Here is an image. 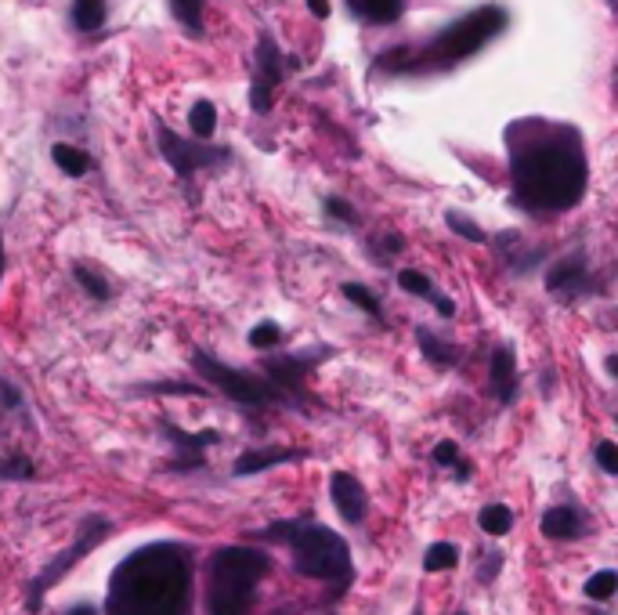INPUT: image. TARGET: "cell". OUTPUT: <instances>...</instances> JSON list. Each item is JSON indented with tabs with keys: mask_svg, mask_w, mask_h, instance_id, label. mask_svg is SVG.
Listing matches in <instances>:
<instances>
[{
	"mask_svg": "<svg viewBox=\"0 0 618 615\" xmlns=\"http://www.w3.org/2000/svg\"><path fill=\"white\" fill-rule=\"evenodd\" d=\"M351 15H359L362 22H373V26H384V22H395L401 11H406V0H348Z\"/></svg>",
	"mask_w": 618,
	"mask_h": 615,
	"instance_id": "obj_19",
	"label": "cell"
},
{
	"mask_svg": "<svg viewBox=\"0 0 618 615\" xmlns=\"http://www.w3.org/2000/svg\"><path fill=\"white\" fill-rule=\"evenodd\" d=\"M416 340H420V351H423V359L431 362V365H438V370H456V365H459V359H463V351H459L456 345H448V340L434 337V334H431V329H427V326H420V329H416Z\"/></svg>",
	"mask_w": 618,
	"mask_h": 615,
	"instance_id": "obj_18",
	"label": "cell"
},
{
	"mask_svg": "<svg viewBox=\"0 0 618 615\" xmlns=\"http://www.w3.org/2000/svg\"><path fill=\"white\" fill-rule=\"evenodd\" d=\"M326 355H333V348H315V351H301V355H271L265 362L268 381L276 384V392L282 398H287V406H301V402H307L304 381Z\"/></svg>",
	"mask_w": 618,
	"mask_h": 615,
	"instance_id": "obj_8",
	"label": "cell"
},
{
	"mask_svg": "<svg viewBox=\"0 0 618 615\" xmlns=\"http://www.w3.org/2000/svg\"><path fill=\"white\" fill-rule=\"evenodd\" d=\"M604 365H608L611 376H618V355H608V362H604Z\"/></svg>",
	"mask_w": 618,
	"mask_h": 615,
	"instance_id": "obj_37",
	"label": "cell"
},
{
	"mask_svg": "<svg viewBox=\"0 0 618 615\" xmlns=\"http://www.w3.org/2000/svg\"><path fill=\"white\" fill-rule=\"evenodd\" d=\"M69 615H94V612H91V608H73Z\"/></svg>",
	"mask_w": 618,
	"mask_h": 615,
	"instance_id": "obj_39",
	"label": "cell"
},
{
	"mask_svg": "<svg viewBox=\"0 0 618 615\" xmlns=\"http://www.w3.org/2000/svg\"><path fill=\"white\" fill-rule=\"evenodd\" d=\"M0 402H4L8 409H19V402H22L19 392H15V387H11L8 381H0Z\"/></svg>",
	"mask_w": 618,
	"mask_h": 615,
	"instance_id": "obj_35",
	"label": "cell"
},
{
	"mask_svg": "<svg viewBox=\"0 0 618 615\" xmlns=\"http://www.w3.org/2000/svg\"><path fill=\"white\" fill-rule=\"evenodd\" d=\"M188 127H193L196 141H207L213 135V127H218V109L210 102H196L193 113H188Z\"/></svg>",
	"mask_w": 618,
	"mask_h": 615,
	"instance_id": "obj_25",
	"label": "cell"
},
{
	"mask_svg": "<svg viewBox=\"0 0 618 615\" xmlns=\"http://www.w3.org/2000/svg\"><path fill=\"white\" fill-rule=\"evenodd\" d=\"M489 381H492V395L503 402V406H514L517 402V355L510 345H499L492 351Z\"/></svg>",
	"mask_w": 618,
	"mask_h": 615,
	"instance_id": "obj_13",
	"label": "cell"
},
{
	"mask_svg": "<svg viewBox=\"0 0 618 615\" xmlns=\"http://www.w3.org/2000/svg\"><path fill=\"white\" fill-rule=\"evenodd\" d=\"M412 615H423V612H420V608H416V612H412Z\"/></svg>",
	"mask_w": 618,
	"mask_h": 615,
	"instance_id": "obj_40",
	"label": "cell"
},
{
	"mask_svg": "<svg viewBox=\"0 0 618 615\" xmlns=\"http://www.w3.org/2000/svg\"><path fill=\"white\" fill-rule=\"evenodd\" d=\"M514 204L532 214H564L586 196L590 163L575 127L521 120L506 131Z\"/></svg>",
	"mask_w": 618,
	"mask_h": 615,
	"instance_id": "obj_1",
	"label": "cell"
},
{
	"mask_svg": "<svg viewBox=\"0 0 618 615\" xmlns=\"http://www.w3.org/2000/svg\"><path fill=\"white\" fill-rule=\"evenodd\" d=\"M73 279L80 282L83 290L91 293L94 301H105V298H109V282H105L102 276H94L88 265H77V268H73Z\"/></svg>",
	"mask_w": 618,
	"mask_h": 615,
	"instance_id": "obj_29",
	"label": "cell"
},
{
	"mask_svg": "<svg viewBox=\"0 0 618 615\" xmlns=\"http://www.w3.org/2000/svg\"><path fill=\"white\" fill-rule=\"evenodd\" d=\"M582 532H586V518H582L572 503H557L550 511L543 514V536L546 539H579Z\"/></svg>",
	"mask_w": 618,
	"mask_h": 615,
	"instance_id": "obj_16",
	"label": "cell"
},
{
	"mask_svg": "<svg viewBox=\"0 0 618 615\" xmlns=\"http://www.w3.org/2000/svg\"><path fill=\"white\" fill-rule=\"evenodd\" d=\"M546 290L561 301H572L582 298V293L593 290V279H590V265H586V254L572 251L568 257H561L550 271H546Z\"/></svg>",
	"mask_w": 618,
	"mask_h": 615,
	"instance_id": "obj_10",
	"label": "cell"
},
{
	"mask_svg": "<svg viewBox=\"0 0 618 615\" xmlns=\"http://www.w3.org/2000/svg\"><path fill=\"white\" fill-rule=\"evenodd\" d=\"M279 340H282V329L276 323H257L249 329V348H257V351H271Z\"/></svg>",
	"mask_w": 618,
	"mask_h": 615,
	"instance_id": "obj_31",
	"label": "cell"
},
{
	"mask_svg": "<svg viewBox=\"0 0 618 615\" xmlns=\"http://www.w3.org/2000/svg\"><path fill=\"white\" fill-rule=\"evenodd\" d=\"M478 525H481V532H489V536H506V532L514 529V511L503 503H489V507H481Z\"/></svg>",
	"mask_w": 618,
	"mask_h": 615,
	"instance_id": "obj_20",
	"label": "cell"
},
{
	"mask_svg": "<svg viewBox=\"0 0 618 615\" xmlns=\"http://www.w3.org/2000/svg\"><path fill=\"white\" fill-rule=\"evenodd\" d=\"M160 149H163L166 163L177 171V177H193L199 167H210V163L229 160V152H224V149H210V146H199V141H185V138H177L174 131H166V127H160Z\"/></svg>",
	"mask_w": 618,
	"mask_h": 615,
	"instance_id": "obj_9",
	"label": "cell"
},
{
	"mask_svg": "<svg viewBox=\"0 0 618 615\" xmlns=\"http://www.w3.org/2000/svg\"><path fill=\"white\" fill-rule=\"evenodd\" d=\"M73 19L80 30H98L105 22V0H77L73 4Z\"/></svg>",
	"mask_w": 618,
	"mask_h": 615,
	"instance_id": "obj_27",
	"label": "cell"
},
{
	"mask_svg": "<svg viewBox=\"0 0 618 615\" xmlns=\"http://www.w3.org/2000/svg\"><path fill=\"white\" fill-rule=\"evenodd\" d=\"M193 597V561L177 543H149L116 565L109 615H185Z\"/></svg>",
	"mask_w": 618,
	"mask_h": 615,
	"instance_id": "obj_2",
	"label": "cell"
},
{
	"mask_svg": "<svg viewBox=\"0 0 618 615\" xmlns=\"http://www.w3.org/2000/svg\"><path fill=\"white\" fill-rule=\"evenodd\" d=\"M398 287L406 290V293H412V298L427 301V304H431L434 312L442 315V318H453V315H456V301H453V298H445V293L438 290L434 282L423 276V271H416V268H401V271H398Z\"/></svg>",
	"mask_w": 618,
	"mask_h": 615,
	"instance_id": "obj_15",
	"label": "cell"
},
{
	"mask_svg": "<svg viewBox=\"0 0 618 615\" xmlns=\"http://www.w3.org/2000/svg\"><path fill=\"white\" fill-rule=\"evenodd\" d=\"M593 456H597V464L608 471V475H618V445L615 442H600Z\"/></svg>",
	"mask_w": 618,
	"mask_h": 615,
	"instance_id": "obj_34",
	"label": "cell"
},
{
	"mask_svg": "<svg viewBox=\"0 0 618 615\" xmlns=\"http://www.w3.org/2000/svg\"><path fill=\"white\" fill-rule=\"evenodd\" d=\"M174 15L182 19V26L188 30H199L203 26V0H171Z\"/></svg>",
	"mask_w": 618,
	"mask_h": 615,
	"instance_id": "obj_30",
	"label": "cell"
},
{
	"mask_svg": "<svg viewBox=\"0 0 618 615\" xmlns=\"http://www.w3.org/2000/svg\"><path fill=\"white\" fill-rule=\"evenodd\" d=\"M0 276H4V240H0Z\"/></svg>",
	"mask_w": 618,
	"mask_h": 615,
	"instance_id": "obj_38",
	"label": "cell"
},
{
	"mask_svg": "<svg viewBox=\"0 0 618 615\" xmlns=\"http://www.w3.org/2000/svg\"><path fill=\"white\" fill-rule=\"evenodd\" d=\"M499 30H506V11L503 8H478L470 15H463L448 30L438 33L434 40H427L416 55H384L380 66H387L390 73H412V69H453L463 58L478 55Z\"/></svg>",
	"mask_w": 618,
	"mask_h": 615,
	"instance_id": "obj_4",
	"label": "cell"
},
{
	"mask_svg": "<svg viewBox=\"0 0 618 615\" xmlns=\"http://www.w3.org/2000/svg\"><path fill=\"white\" fill-rule=\"evenodd\" d=\"M343 298H348L359 312H365L370 318H384V308H380V298L370 290L362 287V282H343Z\"/></svg>",
	"mask_w": 618,
	"mask_h": 615,
	"instance_id": "obj_24",
	"label": "cell"
},
{
	"mask_svg": "<svg viewBox=\"0 0 618 615\" xmlns=\"http://www.w3.org/2000/svg\"><path fill=\"white\" fill-rule=\"evenodd\" d=\"M166 439H171L177 449H182V456L171 460L174 471H193V467H203V449L213 445L221 439L218 431H199V434H185L182 428H174V423H163Z\"/></svg>",
	"mask_w": 618,
	"mask_h": 615,
	"instance_id": "obj_14",
	"label": "cell"
},
{
	"mask_svg": "<svg viewBox=\"0 0 618 615\" xmlns=\"http://www.w3.org/2000/svg\"><path fill=\"white\" fill-rule=\"evenodd\" d=\"M51 156H55V163L58 167H62L69 177H83L91 171V160L83 156L80 149H73V146H66V141H58V146L51 149Z\"/></svg>",
	"mask_w": 618,
	"mask_h": 615,
	"instance_id": "obj_23",
	"label": "cell"
},
{
	"mask_svg": "<svg viewBox=\"0 0 618 615\" xmlns=\"http://www.w3.org/2000/svg\"><path fill=\"white\" fill-rule=\"evenodd\" d=\"M260 539L287 543L293 550V569L307 579H323V583H337V594L351 587L354 565H351V547L340 532L315 522H276L271 529L260 532Z\"/></svg>",
	"mask_w": 618,
	"mask_h": 615,
	"instance_id": "obj_3",
	"label": "cell"
},
{
	"mask_svg": "<svg viewBox=\"0 0 618 615\" xmlns=\"http://www.w3.org/2000/svg\"><path fill=\"white\" fill-rule=\"evenodd\" d=\"M307 8H312L318 19H326V15H329V0H307Z\"/></svg>",
	"mask_w": 618,
	"mask_h": 615,
	"instance_id": "obj_36",
	"label": "cell"
},
{
	"mask_svg": "<svg viewBox=\"0 0 618 615\" xmlns=\"http://www.w3.org/2000/svg\"><path fill=\"white\" fill-rule=\"evenodd\" d=\"M445 221H448V229H453L456 235H463V240H470V243H489V235L481 232V224L470 221V218H463L459 210H448Z\"/></svg>",
	"mask_w": 618,
	"mask_h": 615,
	"instance_id": "obj_28",
	"label": "cell"
},
{
	"mask_svg": "<svg viewBox=\"0 0 618 615\" xmlns=\"http://www.w3.org/2000/svg\"><path fill=\"white\" fill-rule=\"evenodd\" d=\"M431 460H434L438 467H453L459 481H467V478H470V464L459 456V445H456L453 439L438 442V445H434V453H431Z\"/></svg>",
	"mask_w": 618,
	"mask_h": 615,
	"instance_id": "obj_22",
	"label": "cell"
},
{
	"mask_svg": "<svg viewBox=\"0 0 618 615\" xmlns=\"http://www.w3.org/2000/svg\"><path fill=\"white\" fill-rule=\"evenodd\" d=\"M307 453L301 449H249L240 460H235V475L246 478V475H260V471L268 467H279V464H293V460H304Z\"/></svg>",
	"mask_w": 618,
	"mask_h": 615,
	"instance_id": "obj_17",
	"label": "cell"
},
{
	"mask_svg": "<svg viewBox=\"0 0 618 615\" xmlns=\"http://www.w3.org/2000/svg\"><path fill=\"white\" fill-rule=\"evenodd\" d=\"M618 594V572L615 569H600L586 579V597L590 601H608Z\"/></svg>",
	"mask_w": 618,
	"mask_h": 615,
	"instance_id": "obj_26",
	"label": "cell"
},
{
	"mask_svg": "<svg viewBox=\"0 0 618 615\" xmlns=\"http://www.w3.org/2000/svg\"><path fill=\"white\" fill-rule=\"evenodd\" d=\"M113 532V525L105 522L102 514H94V518H83L80 522V529H77V539L69 543V550L62 554V558H55L51 565H47V569L33 579V587H30V597H26V608L30 612H40V597L47 594V590H51L58 579H62L69 569H73V565L80 561V558H88V554L98 547V543L109 536Z\"/></svg>",
	"mask_w": 618,
	"mask_h": 615,
	"instance_id": "obj_7",
	"label": "cell"
},
{
	"mask_svg": "<svg viewBox=\"0 0 618 615\" xmlns=\"http://www.w3.org/2000/svg\"><path fill=\"white\" fill-rule=\"evenodd\" d=\"M279 80H282L279 47L265 37V40H260V47H257V80H254V94H249V102H254L257 113L271 109V91H276Z\"/></svg>",
	"mask_w": 618,
	"mask_h": 615,
	"instance_id": "obj_12",
	"label": "cell"
},
{
	"mask_svg": "<svg viewBox=\"0 0 618 615\" xmlns=\"http://www.w3.org/2000/svg\"><path fill=\"white\" fill-rule=\"evenodd\" d=\"M268 569V554L254 547H221L207 572V615H246Z\"/></svg>",
	"mask_w": 618,
	"mask_h": 615,
	"instance_id": "obj_5",
	"label": "cell"
},
{
	"mask_svg": "<svg viewBox=\"0 0 618 615\" xmlns=\"http://www.w3.org/2000/svg\"><path fill=\"white\" fill-rule=\"evenodd\" d=\"M30 475H33L30 456H4V464H0V478H30Z\"/></svg>",
	"mask_w": 618,
	"mask_h": 615,
	"instance_id": "obj_32",
	"label": "cell"
},
{
	"mask_svg": "<svg viewBox=\"0 0 618 615\" xmlns=\"http://www.w3.org/2000/svg\"><path fill=\"white\" fill-rule=\"evenodd\" d=\"M326 214L337 218V221H343V224H354V210H351L348 199H340V196H329V199H326Z\"/></svg>",
	"mask_w": 618,
	"mask_h": 615,
	"instance_id": "obj_33",
	"label": "cell"
},
{
	"mask_svg": "<svg viewBox=\"0 0 618 615\" xmlns=\"http://www.w3.org/2000/svg\"><path fill=\"white\" fill-rule=\"evenodd\" d=\"M193 365H196V373L203 376V381H210L221 395H229L232 402H240V406H246V409L287 406V398L276 392V384H271V381H257V376L246 373V370H232V365L218 362L207 351H196Z\"/></svg>",
	"mask_w": 618,
	"mask_h": 615,
	"instance_id": "obj_6",
	"label": "cell"
},
{
	"mask_svg": "<svg viewBox=\"0 0 618 615\" xmlns=\"http://www.w3.org/2000/svg\"><path fill=\"white\" fill-rule=\"evenodd\" d=\"M329 496H333V507H337L348 525L365 522V514H370V496H365V485L354 475L337 471V475L329 478Z\"/></svg>",
	"mask_w": 618,
	"mask_h": 615,
	"instance_id": "obj_11",
	"label": "cell"
},
{
	"mask_svg": "<svg viewBox=\"0 0 618 615\" xmlns=\"http://www.w3.org/2000/svg\"><path fill=\"white\" fill-rule=\"evenodd\" d=\"M456 615H467V612H456Z\"/></svg>",
	"mask_w": 618,
	"mask_h": 615,
	"instance_id": "obj_41",
	"label": "cell"
},
{
	"mask_svg": "<svg viewBox=\"0 0 618 615\" xmlns=\"http://www.w3.org/2000/svg\"><path fill=\"white\" fill-rule=\"evenodd\" d=\"M459 565V547L456 543H431L423 554V569L427 572H448Z\"/></svg>",
	"mask_w": 618,
	"mask_h": 615,
	"instance_id": "obj_21",
	"label": "cell"
}]
</instances>
